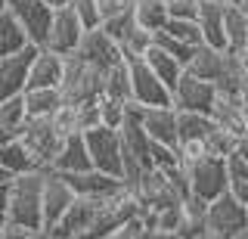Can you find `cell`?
Returning a JSON list of instances; mask_svg holds the SVG:
<instances>
[{"label": "cell", "mask_w": 248, "mask_h": 239, "mask_svg": "<svg viewBox=\"0 0 248 239\" xmlns=\"http://www.w3.org/2000/svg\"><path fill=\"white\" fill-rule=\"evenodd\" d=\"M19 140L28 146V152L34 156V161L41 168H50L53 159H56L65 134L56 127L53 118H25V125L19 130Z\"/></svg>", "instance_id": "5"}, {"label": "cell", "mask_w": 248, "mask_h": 239, "mask_svg": "<svg viewBox=\"0 0 248 239\" xmlns=\"http://www.w3.org/2000/svg\"><path fill=\"white\" fill-rule=\"evenodd\" d=\"M170 96H174L177 112H205V115H211L214 103H217V84L205 81V78H196L192 72H183L180 81L170 90Z\"/></svg>", "instance_id": "8"}, {"label": "cell", "mask_w": 248, "mask_h": 239, "mask_svg": "<svg viewBox=\"0 0 248 239\" xmlns=\"http://www.w3.org/2000/svg\"><path fill=\"white\" fill-rule=\"evenodd\" d=\"M242 47H248V13L227 3V50L239 53Z\"/></svg>", "instance_id": "29"}, {"label": "cell", "mask_w": 248, "mask_h": 239, "mask_svg": "<svg viewBox=\"0 0 248 239\" xmlns=\"http://www.w3.org/2000/svg\"><path fill=\"white\" fill-rule=\"evenodd\" d=\"M127 68H130V99H134V103H140L143 109H152V106H174L170 87L152 72L146 59H130Z\"/></svg>", "instance_id": "7"}, {"label": "cell", "mask_w": 248, "mask_h": 239, "mask_svg": "<svg viewBox=\"0 0 248 239\" xmlns=\"http://www.w3.org/2000/svg\"><path fill=\"white\" fill-rule=\"evenodd\" d=\"M236 239H248V227L242 230V233H236Z\"/></svg>", "instance_id": "51"}, {"label": "cell", "mask_w": 248, "mask_h": 239, "mask_svg": "<svg viewBox=\"0 0 248 239\" xmlns=\"http://www.w3.org/2000/svg\"><path fill=\"white\" fill-rule=\"evenodd\" d=\"M177 127H180V140H205L217 125L205 112H177Z\"/></svg>", "instance_id": "28"}, {"label": "cell", "mask_w": 248, "mask_h": 239, "mask_svg": "<svg viewBox=\"0 0 248 239\" xmlns=\"http://www.w3.org/2000/svg\"><path fill=\"white\" fill-rule=\"evenodd\" d=\"M155 44H158L161 50H168L170 56H177L183 65L189 63V59H192V53H196V47H189V44L177 41V37H174V34H168V32H155Z\"/></svg>", "instance_id": "37"}, {"label": "cell", "mask_w": 248, "mask_h": 239, "mask_svg": "<svg viewBox=\"0 0 248 239\" xmlns=\"http://www.w3.org/2000/svg\"><path fill=\"white\" fill-rule=\"evenodd\" d=\"M28 44L31 41H28L25 28L19 25V19L13 16V10H3L0 13V59L19 53L22 47H28Z\"/></svg>", "instance_id": "25"}, {"label": "cell", "mask_w": 248, "mask_h": 239, "mask_svg": "<svg viewBox=\"0 0 248 239\" xmlns=\"http://www.w3.org/2000/svg\"><path fill=\"white\" fill-rule=\"evenodd\" d=\"M118 44H121V53H124V63H130V59H143L146 50L155 44V32L143 28V25L134 19V25L124 32V37H121Z\"/></svg>", "instance_id": "26"}, {"label": "cell", "mask_w": 248, "mask_h": 239, "mask_svg": "<svg viewBox=\"0 0 248 239\" xmlns=\"http://www.w3.org/2000/svg\"><path fill=\"white\" fill-rule=\"evenodd\" d=\"M0 180H10V174L3 171V165H0Z\"/></svg>", "instance_id": "50"}, {"label": "cell", "mask_w": 248, "mask_h": 239, "mask_svg": "<svg viewBox=\"0 0 248 239\" xmlns=\"http://www.w3.org/2000/svg\"><path fill=\"white\" fill-rule=\"evenodd\" d=\"M68 180V187L75 190V196H87V199H106L112 192H118L124 187L121 177H112L106 171L87 168V171H75V174H62Z\"/></svg>", "instance_id": "15"}, {"label": "cell", "mask_w": 248, "mask_h": 239, "mask_svg": "<svg viewBox=\"0 0 248 239\" xmlns=\"http://www.w3.org/2000/svg\"><path fill=\"white\" fill-rule=\"evenodd\" d=\"M84 140H87L93 168L124 180V140H121V130L99 125V127L87 130V134H84Z\"/></svg>", "instance_id": "3"}, {"label": "cell", "mask_w": 248, "mask_h": 239, "mask_svg": "<svg viewBox=\"0 0 248 239\" xmlns=\"http://www.w3.org/2000/svg\"><path fill=\"white\" fill-rule=\"evenodd\" d=\"M161 32L174 34L177 41L189 44V47H202V44H205V37H202V28H199L196 19H168V25L161 28Z\"/></svg>", "instance_id": "34"}, {"label": "cell", "mask_w": 248, "mask_h": 239, "mask_svg": "<svg viewBox=\"0 0 248 239\" xmlns=\"http://www.w3.org/2000/svg\"><path fill=\"white\" fill-rule=\"evenodd\" d=\"M143 59L149 63V68H152V72H155L161 81L168 84L170 90H174V84L180 81V75L186 72V65L180 63V59H177V56H170L168 50H161L158 44H152V47L146 50V56H143Z\"/></svg>", "instance_id": "24"}, {"label": "cell", "mask_w": 248, "mask_h": 239, "mask_svg": "<svg viewBox=\"0 0 248 239\" xmlns=\"http://www.w3.org/2000/svg\"><path fill=\"white\" fill-rule=\"evenodd\" d=\"M10 221V180H0V230Z\"/></svg>", "instance_id": "43"}, {"label": "cell", "mask_w": 248, "mask_h": 239, "mask_svg": "<svg viewBox=\"0 0 248 239\" xmlns=\"http://www.w3.org/2000/svg\"><path fill=\"white\" fill-rule=\"evenodd\" d=\"M196 22L208 47L227 50V3L223 0H202Z\"/></svg>", "instance_id": "16"}, {"label": "cell", "mask_w": 248, "mask_h": 239, "mask_svg": "<svg viewBox=\"0 0 248 239\" xmlns=\"http://www.w3.org/2000/svg\"><path fill=\"white\" fill-rule=\"evenodd\" d=\"M93 168L90 161V149H87V140H84V134H68L65 140H62L56 159H53L50 171H59V174H75V171H87Z\"/></svg>", "instance_id": "17"}, {"label": "cell", "mask_w": 248, "mask_h": 239, "mask_svg": "<svg viewBox=\"0 0 248 239\" xmlns=\"http://www.w3.org/2000/svg\"><path fill=\"white\" fill-rule=\"evenodd\" d=\"M75 190L68 187V180L59 171H50L46 168L44 174V230H53L62 221V214L72 208L75 202Z\"/></svg>", "instance_id": "13"}, {"label": "cell", "mask_w": 248, "mask_h": 239, "mask_svg": "<svg viewBox=\"0 0 248 239\" xmlns=\"http://www.w3.org/2000/svg\"><path fill=\"white\" fill-rule=\"evenodd\" d=\"M25 118H28V109H25V94H19V96H0V127L22 130Z\"/></svg>", "instance_id": "32"}, {"label": "cell", "mask_w": 248, "mask_h": 239, "mask_svg": "<svg viewBox=\"0 0 248 239\" xmlns=\"http://www.w3.org/2000/svg\"><path fill=\"white\" fill-rule=\"evenodd\" d=\"M103 81H106V72H99L96 65L84 63L81 56H65V75H62V84H59V94H62V103L78 109L84 103H96L103 96Z\"/></svg>", "instance_id": "2"}, {"label": "cell", "mask_w": 248, "mask_h": 239, "mask_svg": "<svg viewBox=\"0 0 248 239\" xmlns=\"http://www.w3.org/2000/svg\"><path fill=\"white\" fill-rule=\"evenodd\" d=\"M196 239H214V236H211V233H205V236H196Z\"/></svg>", "instance_id": "53"}, {"label": "cell", "mask_w": 248, "mask_h": 239, "mask_svg": "<svg viewBox=\"0 0 248 239\" xmlns=\"http://www.w3.org/2000/svg\"><path fill=\"white\" fill-rule=\"evenodd\" d=\"M137 239H177L174 233H165V230H140V233H137Z\"/></svg>", "instance_id": "44"}, {"label": "cell", "mask_w": 248, "mask_h": 239, "mask_svg": "<svg viewBox=\"0 0 248 239\" xmlns=\"http://www.w3.org/2000/svg\"><path fill=\"white\" fill-rule=\"evenodd\" d=\"M143 230V221H140V214L134 221H127L124 227H118V230H112V233H106V236H99V239H137V233Z\"/></svg>", "instance_id": "42"}, {"label": "cell", "mask_w": 248, "mask_h": 239, "mask_svg": "<svg viewBox=\"0 0 248 239\" xmlns=\"http://www.w3.org/2000/svg\"><path fill=\"white\" fill-rule=\"evenodd\" d=\"M248 227V202L239 196H232L227 190L223 196H217L214 202H208V233L214 239H236Z\"/></svg>", "instance_id": "4"}, {"label": "cell", "mask_w": 248, "mask_h": 239, "mask_svg": "<svg viewBox=\"0 0 248 239\" xmlns=\"http://www.w3.org/2000/svg\"><path fill=\"white\" fill-rule=\"evenodd\" d=\"M227 177H230V192L248 202V161L239 156V149L227 156Z\"/></svg>", "instance_id": "31"}, {"label": "cell", "mask_w": 248, "mask_h": 239, "mask_svg": "<svg viewBox=\"0 0 248 239\" xmlns=\"http://www.w3.org/2000/svg\"><path fill=\"white\" fill-rule=\"evenodd\" d=\"M84 34H87V28H84L81 16H78L72 6H59L56 16H53V25H50V34H46L44 47L59 53V56H72L81 47Z\"/></svg>", "instance_id": "9"}, {"label": "cell", "mask_w": 248, "mask_h": 239, "mask_svg": "<svg viewBox=\"0 0 248 239\" xmlns=\"http://www.w3.org/2000/svg\"><path fill=\"white\" fill-rule=\"evenodd\" d=\"M134 19L149 32H161L168 25V3L165 0H134Z\"/></svg>", "instance_id": "27"}, {"label": "cell", "mask_w": 248, "mask_h": 239, "mask_svg": "<svg viewBox=\"0 0 248 239\" xmlns=\"http://www.w3.org/2000/svg\"><path fill=\"white\" fill-rule=\"evenodd\" d=\"M239 156H242V159L248 161V137H245V140H242V146H239Z\"/></svg>", "instance_id": "47"}, {"label": "cell", "mask_w": 248, "mask_h": 239, "mask_svg": "<svg viewBox=\"0 0 248 239\" xmlns=\"http://www.w3.org/2000/svg\"><path fill=\"white\" fill-rule=\"evenodd\" d=\"M3 10H10V0H0V13Z\"/></svg>", "instance_id": "49"}, {"label": "cell", "mask_w": 248, "mask_h": 239, "mask_svg": "<svg viewBox=\"0 0 248 239\" xmlns=\"http://www.w3.org/2000/svg\"><path fill=\"white\" fill-rule=\"evenodd\" d=\"M239 99H242V109H245V115H248V84L242 87V96H239Z\"/></svg>", "instance_id": "46"}, {"label": "cell", "mask_w": 248, "mask_h": 239, "mask_svg": "<svg viewBox=\"0 0 248 239\" xmlns=\"http://www.w3.org/2000/svg\"><path fill=\"white\" fill-rule=\"evenodd\" d=\"M124 115H127V103L124 99H112V96H99V118L106 127L118 130L124 125Z\"/></svg>", "instance_id": "35"}, {"label": "cell", "mask_w": 248, "mask_h": 239, "mask_svg": "<svg viewBox=\"0 0 248 239\" xmlns=\"http://www.w3.org/2000/svg\"><path fill=\"white\" fill-rule=\"evenodd\" d=\"M143 127L155 143H168V146L180 143V127H177V109L174 106H152V109H146Z\"/></svg>", "instance_id": "18"}, {"label": "cell", "mask_w": 248, "mask_h": 239, "mask_svg": "<svg viewBox=\"0 0 248 239\" xmlns=\"http://www.w3.org/2000/svg\"><path fill=\"white\" fill-rule=\"evenodd\" d=\"M0 165L10 177H19V174H31V171H41V165L34 161V156L28 152V146L22 140H13L6 146H0Z\"/></svg>", "instance_id": "23"}, {"label": "cell", "mask_w": 248, "mask_h": 239, "mask_svg": "<svg viewBox=\"0 0 248 239\" xmlns=\"http://www.w3.org/2000/svg\"><path fill=\"white\" fill-rule=\"evenodd\" d=\"M44 174L46 168L10 177V221L6 223L44 230Z\"/></svg>", "instance_id": "1"}, {"label": "cell", "mask_w": 248, "mask_h": 239, "mask_svg": "<svg viewBox=\"0 0 248 239\" xmlns=\"http://www.w3.org/2000/svg\"><path fill=\"white\" fill-rule=\"evenodd\" d=\"M41 53L37 44H28L13 56L0 59V96H19L28 90V75H31V63Z\"/></svg>", "instance_id": "11"}, {"label": "cell", "mask_w": 248, "mask_h": 239, "mask_svg": "<svg viewBox=\"0 0 248 239\" xmlns=\"http://www.w3.org/2000/svg\"><path fill=\"white\" fill-rule=\"evenodd\" d=\"M10 10H13V16L19 19V25L25 28L28 41L37 44V47H44L56 10H53L46 0H10Z\"/></svg>", "instance_id": "10"}, {"label": "cell", "mask_w": 248, "mask_h": 239, "mask_svg": "<svg viewBox=\"0 0 248 239\" xmlns=\"http://www.w3.org/2000/svg\"><path fill=\"white\" fill-rule=\"evenodd\" d=\"M130 25H134V10H124V13H118V16H108V19L99 22V28H103L106 34H112L115 41H121Z\"/></svg>", "instance_id": "39"}, {"label": "cell", "mask_w": 248, "mask_h": 239, "mask_svg": "<svg viewBox=\"0 0 248 239\" xmlns=\"http://www.w3.org/2000/svg\"><path fill=\"white\" fill-rule=\"evenodd\" d=\"M236 56H239V63H242V68H245V72H248V47H242V50L236 53Z\"/></svg>", "instance_id": "45"}, {"label": "cell", "mask_w": 248, "mask_h": 239, "mask_svg": "<svg viewBox=\"0 0 248 239\" xmlns=\"http://www.w3.org/2000/svg\"><path fill=\"white\" fill-rule=\"evenodd\" d=\"M75 121H78V130H81V134H87V130L103 125V118H99V99H96V103L78 106V109H75Z\"/></svg>", "instance_id": "38"}, {"label": "cell", "mask_w": 248, "mask_h": 239, "mask_svg": "<svg viewBox=\"0 0 248 239\" xmlns=\"http://www.w3.org/2000/svg\"><path fill=\"white\" fill-rule=\"evenodd\" d=\"M232 59H236V53H232V50H217V47L202 44V47H196L192 59L186 63V72H192L196 78H205V81H214L217 84L223 75L230 72Z\"/></svg>", "instance_id": "14"}, {"label": "cell", "mask_w": 248, "mask_h": 239, "mask_svg": "<svg viewBox=\"0 0 248 239\" xmlns=\"http://www.w3.org/2000/svg\"><path fill=\"white\" fill-rule=\"evenodd\" d=\"M223 3H230V6H242L245 0H223Z\"/></svg>", "instance_id": "48"}, {"label": "cell", "mask_w": 248, "mask_h": 239, "mask_svg": "<svg viewBox=\"0 0 248 239\" xmlns=\"http://www.w3.org/2000/svg\"><path fill=\"white\" fill-rule=\"evenodd\" d=\"M75 56H81L84 63H90V65H96L99 72H106V68L124 63L121 44L115 41L112 34H106L103 28H90V32L84 34V41H81V47H78Z\"/></svg>", "instance_id": "12"}, {"label": "cell", "mask_w": 248, "mask_h": 239, "mask_svg": "<svg viewBox=\"0 0 248 239\" xmlns=\"http://www.w3.org/2000/svg\"><path fill=\"white\" fill-rule=\"evenodd\" d=\"M44 239H62V236H53V233H44Z\"/></svg>", "instance_id": "52"}, {"label": "cell", "mask_w": 248, "mask_h": 239, "mask_svg": "<svg viewBox=\"0 0 248 239\" xmlns=\"http://www.w3.org/2000/svg\"><path fill=\"white\" fill-rule=\"evenodd\" d=\"M152 168H158V171H170V168L183 165L180 161V152H177V146H168V143H155L152 140Z\"/></svg>", "instance_id": "36"}, {"label": "cell", "mask_w": 248, "mask_h": 239, "mask_svg": "<svg viewBox=\"0 0 248 239\" xmlns=\"http://www.w3.org/2000/svg\"><path fill=\"white\" fill-rule=\"evenodd\" d=\"M62 75H65V56L41 47V53L31 63V75H28V87H59Z\"/></svg>", "instance_id": "19"}, {"label": "cell", "mask_w": 248, "mask_h": 239, "mask_svg": "<svg viewBox=\"0 0 248 239\" xmlns=\"http://www.w3.org/2000/svg\"><path fill=\"white\" fill-rule=\"evenodd\" d=\"M0 239H44V230H28V227L6 223V227L0 230Z\"/></svg>", "instance_id": "41"}, {"label": "cell", "mask_w": 248, "mask_h": 239, "mask_svg": "<svg viewBox=\"0 0 248 239\" xmlns=\"http://www.w3.org/2000/svg\"><path fill=\"white\" fill-rule=\"evenodd\" d=\"M239 146H242V137L230 134V130H223V127H214L211 134L205 137V149H208V156H217V159L232 156Z\"/></svg>", "instance_id": "33"}, {"label": "cell", "mask_w": 248, "mask_h": 239, "mask_svg": "<svg viewBox=\"0 0 248 239\" xmlns=\"http://www.w3.org/2000/svg\"><path fill=\"white\" fill-rule=\"evenodd\" d=\"M186 174H189V192L205 202H214L217 196L230 190V177H227V159L217 156H205L192 165H186Z\"/></svg>", "instance_id": "6"}, {"label": "cell", "mask_w": 248, "mask_h": 239, "mask_svg": "<svg viewBox=\"0 0 248 239\" xmlns=\"http://www.w3.org/2000/svg\"><path fill=\"white\" fill-rule=\"evenodd\" d=\"M208 233V202L199 196H186L180 202V223L177 239H196Z\"/></svg>", "instance_id": "21"}, {"label": "cell", "mask_w": 248, "mask_h": 239, "mask_svg": "<svg viewBox=\"0 0 248 239\" xmlns=\"http://www.w3.org/2000/svg\"><path fill=\"white\" fill-rule=\"evenodd\" d=\"M62 106H65V103H62L59 87H28L25 90L28 118H53Z\"/></svg>", "instance_id": "22"}, {"label": "cell", "mask_w": 248, "mask_h": 239, "mask_svg": "<svg viewBox=\"0 0 248 239\" xmlns=\"http://www.w3.org/2000/svg\"><path fill=\"white\" fill-rule=\"evenodd\" d=\"M103 96L112 99H130V68L127 63H118L112 68H106V81H103Z\"/></svg>", "instance_id": "30"}, {"label": "cell", "mask_w": 248, "mask_h": 239, "mask_svg": "<svg viewBox=\"0 0 248 239\" xmlns=\"http://www.w3.org/2000/svg\"><path fill=\"white\" fill-rule=\"evenodd\" d=\"M168 3V16L170 19H196L202 0H165Z\"/></svg>", "instance_id": "40"}, {"label": "cell", "mask_w": 248, "mask_h": 239, "mask_svg": "<svg viewBox=\"0 0 248 239\" xmlns=\"http://www.w3.org/2000/svg\"><path fill=\"white\" fill-rule=\"evenodd\" d=\"M211 118H214L217 127L230 130V134L242 137V140L248 137V115H245L242 99H239V96H223V94H217V103H214V109H211Z\"/></svg>", "instance_id": "20"}]
</instances>
